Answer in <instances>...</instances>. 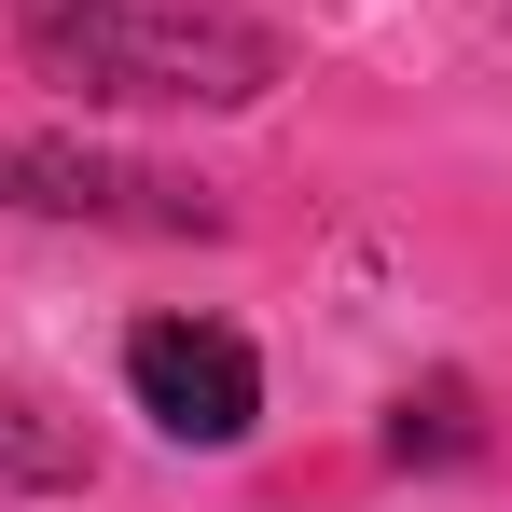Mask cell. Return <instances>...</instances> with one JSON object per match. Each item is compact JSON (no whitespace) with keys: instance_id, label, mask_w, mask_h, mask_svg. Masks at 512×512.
I'll use <instances>...</instances> for the list:
<instances>
[{"instance_id":"obj_3","label":"cell","mask_w":512,"mask_h":512,"mask_svg":"<svg viewBox=\"0 0 512 512\" xmlns=\"http://www.w3.org/2000/svg\"><path fill=\"white\" fill-rule=\"evenodd\" d=\"M125 402L167 429V443L222 457V443L263 429V360H250L236 319H139L125 333Z\"/></svg>"},{"instance_id":"obj_4","label":"cell","mask_w":512,"mask_h":512,"mask_svg":"<svg viewBox=\"0 0 512 512\" xmlns=\"http://www.w3.org/2000/svg\"><path fill=\"white\" fill-rule=\"evenodd\" d=\"M70 485H97L84 416H56L42 388H14V374H0V499H70Z\"/></svg>"},{"instance_id":"obj_1","label":"cell","mask_w":512,"mask_h":512,"mask_svg":"<svg viewBox=\"0 0 512 512\" xmlns=\"http://www.w3.org/2000/svg\"><path fill=\"white\" fill-rule=\"evenodd\" d=\"M14 56L84 111H263L291 84L263 0H14Z\"/></svg>"},{"instance_id":"obj_2","label":"cell","mask_w":512,"mask_h":512,"mask_svg":"<svg viewBox=\"0 0 512 512\" xmlns=\"http://www.w3.org/2000/svg\"><path fill=\"white\" fill-rule=\"evenodd\" d=\"M0 208L28 222H97V236H236V208L194 167L97 153V139H0Z\"/></svg>"},{"instance_id":"obj_5","label":"cell","mask_w":512,"mask_h":512,"mask_svg":"<svg viewBox=\"0 0 512 512\" xmlns=\"http://www.w3.org/2000/svg\"><path fill=\"white\" fill-rule=\"evenodd\" d=\"M388 457H402V471H457V457H485V402H471V374H416V388L388 402Z\"/></svg>"}]
</instances>
